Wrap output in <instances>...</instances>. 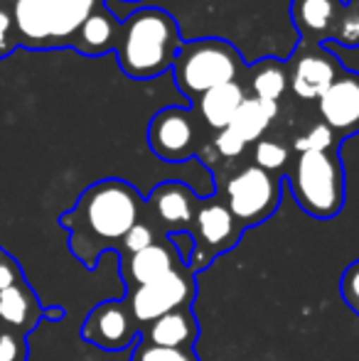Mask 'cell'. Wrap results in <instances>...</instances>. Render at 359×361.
<instances>
[{
    "label": "cell",
    "instance_id": "obj_27",
    "mask_svg": "<svg viewBox=\"0 0 359 361\" xmlns=\"http://www.w3.org/2000/svg\"><path fill=\"white\" fill-rule=\"evenodd\" d=\"M153 243H155L153 228H150L148 224L138 221L128 233H126V238L121 241V246H123L126 251H130V253H138V251H143V248L153 246Z\"/></svg>",
    "mask_w": 359,
    "mask_h": 361
},
{
    "label": "cell",
    "instance_id": "obj_7",
    "mask_svg": "<svg viewBox=\"0 0 359 361\" xmlns=\"http://www.w3.org/2000/svg\"><path fill=\"white\" fill-rule=\"evenodd\" d=\"M286 67H288V89L298 99H305V101L312 99L317 101L330 89L332 81L345 72L342 62L330 52L327 44H308V42L296 44Z\"/></svg>",
    "mask_w": 359,
    "mask_h": 361
},
{
    "label": "cell",
    "instance_id": "obj_33",
    "mask_svg": "<svg viewBox=\"0 0 359 361\" xmlns=\"http://www.w3.org/2000/svg\"><path fill=\"white\" fill-rule=\"evenodd\" d=\"M123 3H138V0H123Z\"/></svg>",
    "mask_w": 359,
    "mask_h": 361
},
{
    "label": "cell",
    "instance_id": "obj_16",
    "mask_svg": "<svg viewBox=\"0 0 359 361\" xmlns=\"http://www.w3.org/2000/svg\"><path fill=\"white\" fill-rule=\"evenodd\" d=\"M195 224H197L200 238L209 248H214V251L231 248L241 233V226L236 224V219L231 216L226 204H219V202L200 207L195 214Z\"/></svg>",
    "mask_w": 359,
    "mask_h": 361
},
{
    "label": "cell",
    "instance_id": "obj_31",
    "mask_svg": "<svg viewBox=\"0 0 359 361\" xmlns=\"http://www.w3.org/2000/svg\"><path fill=\"white\" fill-rule=\"evenodd\" d=\"M62 317H64L62 307H44L42 310V319H49V322H59Z\"/></svg>",
    "mask_w": 359,
    "mask_h": 361
},
{
    "label": "cell",
    "instance_id": "obj_6",
    "mask_svg": "<svg viewBox=\"0 0 359 361\" xmlns=\"http://www.w3.org/2000/svg\"><path fill=\"white\" fill-rule=\"evenodd\" d=\"M281 202V185L271 172L251 165L236 172L226 185V209L241 228L266 221Z\"/></svg>",
    "mask_w": 359,
    "mask_h": 361
},
{
    "label": "cell",
    "instance_id": "obj_2",
    "mask_svg": "<svg viewBox=\"0 0 359 361\" xmlns=\"http://www.w3.org/2000/svg\"><path fill=\"white\" fill-rule=\"evenodd\" d=\"M182 35L175 18L160 8H135L121 20L116 59L128 79H155L173 69Z\"/></svg>",
    "mask_w": 359,
    "mask_h": 361
},
{
    "label": "cell",
    "instance_id": "obj_4",
    "mask_svg": "<svg viewBox=\"0 0 359 361\" xmlns=\"http://www.w3.org/2000/svg\"><path fill=\"white\" fill-rule=\"evenodd\" d=\"M244 72L246 64L239 49L221 37L187 39L178 49L173 64L175 84L192 104H197L207 91L217 86L239 81Z\"/></svg>",
    "mask_w": 359,
    "mask_h": 361
},
{
    "label": "cell",
    "instance_id": "obj_19",
    "mask_svg": "<svg viewBox=\"0 0 359 361\" xmlns=\"http://www.w3.org/2000/svg\"><path fill=\"white\" fill-rule=\"evenodd\" d=\"M276 116H278V104L256 99V96H246L244 104L236 111V116L231 118L229 130L234 135H239L244 140V145L259 143L261 135L269 130V126L273 123Z\"/></svg>",
    "mask_w": 359,
    "mask_h": 361
},
{
    "label": "cell",
    "instance_id": "obj_20",
    "mask_svg": "<svg viewBox=\"0 0 359 361\" xmlns=\"http://www.w3.org/2000/svg\"><path fill=\"white\" fill-rule=\"evenodd\" d=\"M195 339H197V322L187 307L163 314L160 319L150 322L148 329V342L155 344V347L192 349Z\"/></svg>",
    "mask_w": 359,
    "mask_h": 361
},
{
    "label": "cell",
    "instance_id": "obj_24",
    "mask_svg": "<svg viewBox=\"0 0 359 361\" xmlns=\"http://www.w3.org/2000/svg\"><path fill=\"white\" fill-rule=\"evenodd\" d=\"M133 361H197L192 349H170V347H155L150 342H140L135 347Z\"/></svg>",
    "mask_w": 359,
    "mask_h": 361
},
{
    "label": "cell",
    "instance_id": "obj_22",
    "mask_svg": "<svg viewBox=\"0 0 359 361\" xmlns=\"http://www.w3.org/2000/svg\"><path fill=\"white\" fill-rule=\"evenodd\" d=\"M337 143H340V140H337V135L332 133L325 123H317V126H312L305 135H300V138L296 140V152L300 155V152L330 150V147H337Z\"/></svg>",
    "mask_w": 359,
    "mask_h": 361
},
{
    "label": "cell",
    "instance_id": "obj_14",
    "mask_svg": "<svg viewBox=\"0 0 359 361\" xmlns=\"http://www.w3.org/2000/svg\"><path fill=\"white\" fill-rule=\"evenodd\" d=\"M121 32V20L116 18L114 10L106 5V0L84 20V25L79 27L77 37H74L72 47L84 57H101L116 49Z\"/></svg>",
    "mask_w": 359,
    "mask_h": 361
},
{
    "label": "cell",
    "instance_id": "obj_29",
    "mask_svg": "<svg viewBox=\"0 0 359 361\" xmlns=\"http://www.w3.org/2000/svg\"><path fill=\"white\" fill-rule=\"evenodd\" d=\"M214 147H217V152H219V155H224V157H236L241 150H244V140H241L239 135L231 133L229 128H224V130H219V133H217Z\"/></svg>",
    "mask_w": 359,
    "mask_h": 361
},
{
    "label": "cell",
    "instance_id": "obj_3",
    "mask_svg": "<svg viewBox=\"0 0 359 361\" xmlns=\"http://www.w3.org/2000/svg\"><path fill=\"white\" fill-rule=\"evenodd\" d=\"M104 0H15V44L28 49L72 47L79 27Z\"/></svg>",
    "mask_w": 359,
    "mask_h": 361
},
{
    "label": "cell",
    "instance_id": "obj_11",
    "mask_svg": "<svg viewBox=\"0 0 359 361\" xmlns=\"http://www.w3.org/2000/svg\"><path fill=\"white\" fill-rule=\"evenodd\" d=\"M322 123L345 140L359 133V74L345 69L325 94L317 99Z\"/></svg>",
    "mask_w": 359,
    "mask_h": 361
},
{
    "label": "cell",
    "instance_id": "obj_32",
    "mask_svg": "<svg viewBox=\"0 0 359 361\" xmlns=\"http://www.w3.org/2000/svg\"><path fill=\"white\" fill-rule=\"evenodd\" d=\"M345 8L350 10L352 15H357V18H359V0H347V3H345Z\"/></svg>",
    "mask_w": 359,
    "mask_h": 361
},
{
    "label": "cell",
    "instance_id": "obj_9",
    "mask_svg": "<svg viewBox=\"0 0 359 361\" xmlns=\"http://www.w3.org/2000/svg\"><path fill=\"white\" fill-rule=\"evenodd\" d=\"M195 121L182 106L160 109L148 123V145L160 160L182 162L195 155Z\"/></svg>",
    "mask_w": 359,
    "mask_h": 361
},
{
    "label": "cell",
    "instance_id": "obj_13",
    "mask_svg": "<svg viewBox=\"0 0 359 361\" xmlns=\"http://www.w3.org/2000/svg\"><path fill=\"white\" fill-rule=\"evenodd\" d=\"M42 302L28 281L0 290V329L28 337L42 322Z\"/></svg>",
    "mask_w": 359,
    "mask_h": 361
},
{
    "label": "cell",
    "instance_id": "obj_10",
    "mask_svg": "<svg viewBox=\"0 0 359 361\" xmlns=\"http://www.w3.org/2000/svg\"><path fill=\"white\" fill-rule=\"evenodd\" d=\"M135 324L138 322L130 314L128 302L106 300L87 314L82 324V339L106 352H118L135 339Z\"/></svg>",
    "mask_w": 359,
    "mask_h": 361
},
{
    "label": "cell",
    "instance_id": "obj_26",
    "mask_svg": "<svg viewBox=\"0 0 359 361\" xmlns=\"http://www.w3.org/2000/svg\"><path fill=\"white\" fill-rule=\"evenodd\" d=\"M340 293L345 305L355 314H359V261L350 263L340 278Z\"/></svg>",
    "mask_w": 359,
    "mask_h": 361
},
{
    "label": "cell",
    "instance_id": "obj_21",
    "mask_svg": "<svg viewBox=\"0 0 359 361\" xmlns=\"http://www.w3.org/2000/svg\"><path fill=\"white\" fill-rule=\"evenodd\" d=\"M249 72H251V91H254L256 99L278 104V99L288 91V67L283 59L266 57L261 62H256Z\"/></svg>",
    "mask_w": 359,
    "mask_h": 361
},
{
    "label": "cell",
    "instance_id": "obj_30",
    "mask_svg": "<svg viewBox=\"0 0 359 361\" xmlns=\"http://www.w3.org/2000/svg\"><path fill=\"white\" fill-rule=\"evenodd\" d=\"M15 47V32H13V15L0 8V57Z\"/></svg>",
    "mask_w": 359,
    "mask_h": 361
},
{
    "label": "cell",
    "instance_id": "obj_8",
    "mask_svg": "<svg viewBox=\"0 0 359 361\" xmlns=\"http://www.w3.org/2000/svg\"><path fill=\"white\" fill-rule=\"evenodd\" d=\"M195 295V283L187 273H180L175 268L173 273L148 283V286H135L128 295L130 314L138 324H150L160 319L163 314H170L175 310H185Z\"/></svg>",
    "mask_w": 359,
    "mask_h": 361
},
{
    "label": "cell",
    "instance_id": "obj_23",
    "mask_svg": "<svg viewBox=\"0 0 359 361\" xmlns=\"http://www.w3.org/2000/svg\"><path fill=\"white\" fill-rule=\"evenodd\" d=\"M254 160L256 167H261V170L276 172L288 162V150L276 140H259L254 150Z\"/></svg>",
    "mask_w": 359,
    "mask_h": 361
},
{
    "label": "cell",
    "instance_id": "obj_28",
    "mask_svg": "<svg viewBox=\"0 0 359 361\" xmlns=\"http://www.w3.org/2000/svg\"><path fill=\"white\" fill-rule=\"evenodd\" d=\"M25 281V273L20 268V263L15 261L13 253H8L3 246H0V290L15 286V283Z\"/></svg>",
    "mask_w": 359,
    "mask_h": 361
},
{
    "label": "cell",
    "instance_id": "obj_5",
    "mask_svg": "<svg viewBox=\"0 0 359 361\" xmlns=\"http://www.w3.org/2000/svg\"><path fill=\"white\" fill-rule=\"evenodd\" d=\"M291 190L298 207L315 219H332L345 207V165L337 147L300 152L291 170Z\"/></svg>",
    "mask_w": 359,
    "mask_h": 361
},
{
    "label": "cell",
    "instance_id": "obj_12",
    "mask_svg": "<svg viewBox=\"0 0 359 361\" xmlns=\"http://www.w3.org/2000/svg\"><path fill=\"white\" fill-rule=\"evenodd\" d=\"M342 0H291V20L300 42L330 44L340 27Z\"/></svg>",
    "mask_w": 359,
    "mask_h": 361
},
{
    "label": "cell",
    "instance_id": "obj_17",
    "mask_svg": "<svg viewBox=\"0 0 359 361\" xmlns=\"http://www.w3.org/2000/svg\"><path fill=\"white\" fill-rule=\"evenodd\" d=\"M244 86L239 81H231V84H221L217 89L207 91L200 101H197V111H200L202 121H205L209 128L224 130L229 128L231 118L236 116L239 106L244 104Z\"/></svg>",
    "mask_w": 359,
    "mask_h": 361
},
{
    "label": "cell",
    "instance_id": "obj_25",
    "mask_svg": "<svg viewBox=\"0 0 359 361\" xmlns=\"http://www.w3.org/2000/svg\"><path fill=\"white\" fill-rule=\"evenodd\" d=\"M28 337L0 329V361H28Z\"/></svg>",
    "mask_w": 359,
    "mask_h": 361
},
{
    "label": "cell",
    "instance_id": "obj_1",
    "mask_svg": "<svg viewBox=\"0 0 359 361\" xmlns=\"http://www.w3.org/2000/svg\"><path fill=\"white\" fill-rule=\"evenodd\" d=\"M143 197L123 180H99L82 192L77 204L59 216L69 231V251L87 268L96 266V258L106 248L116 246L140 221Z\"/></svg>",
    "mask_w": 359,
    "mask_h": 361
},
{
    "label": "cell",
    "instance_id": "obj_18",
    "mask_svg": "<svg viewBox=\"0 0 359 361\" xmlns=\"http://www.w3.org/2000/svg\"><path fill=\"white\" fill-rule=\"evenodd\" d=\"M178 266V256H175L173 246H163V243H153V246L143 248L138 253H130L128 261V276L130 286H148V283L158 281V278L168 276Z\"/></svg>",
    "mask_w": 359,
    "mask_h": 361
},
{
    "label": "cell",
    "instance_id": "obj_15",
    "mask_svg": "<svg viewBox=\"0 0 359 361\" xmlns=\"http://www.w3.org/2000/svg\"><path fill=\"white\" fill-rule=\"evenodd\" d=\"M148 207L163 224H187L195 221L197 197L185 182H160L148 197Z\"/></svg>",
    "mask_w": 359,
    "mask_h": 361
}]
</instances>
